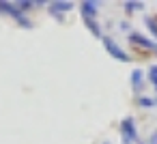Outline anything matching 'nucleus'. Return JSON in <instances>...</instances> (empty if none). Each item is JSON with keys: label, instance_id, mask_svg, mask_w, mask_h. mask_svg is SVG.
<instances>
[{"label": "nucleus", "instance_id": "obj_1", "mask_svg": "<svg viewBox=\"0 0 157 144\" xmlns=\"http://www.w3.org/2000/svg\"><path fill=\"white\" fill-rule=\"evenodd\" d=\"M101 41H103V45H105V50H108V54H110L112 58H116V60H121V63H127V60H129L127 52H123L110 37H101Z\"/></svg>", "mask_w": 157, "mask_h": 144}, {"label": "nucleus", "instance_id": "obj_11", "mask_svg": "<svg viewBox=\"0 0 157 144\" xmlns=\"http://www.w3.org/2000/svg\"><path fill=\"white\" fill-rule=\"evenodd\" d=\"M33 5H35V2H28V0H24V2H17V7H20L22 11H28V9H33Z\"/></svg>", "mask_w": 157, "mask_h": 144}, {"label": "nucleus", "instance_id": "obj_6", "mask_svg": "<svg viewBox=\"0 0 157 144\" xmlns=\"http://www.w3.org/2000/svg\"><path fill=\"white\" fill-rule=\"evenodd\" d=\"M73 5L71 2H50V11H58V13H63V11H69Z\"/></svg>", "mask_w": 157, "mask_h": 144}, {"label": "nucleus", "instance_id": "obj_12", "mask_svg": "<svg viewBox=\"0 0 157 144\" xmlns=\"http://www.w3.org/2000/svg\"><path fill=\"white\" fill-rule=\"evenodd\" d=\"M146 24H148V28H151V30H153V35H157V22H155V20H151V17H148V20H146Z\"/></svg>", "mask_w": 157, "mask_h": 144}, {"label": "nucleus", "instance_id": "obj_13", "mask_svg": "<svg viewBox=\"0 0 157 144\" xmlns=\"http://www.w3.org/2000/svg\"><path fill=\"white\" fill-rule=\"evenodd\" d=\"M140 105L148 108V105H153V99H148V97H140Z\"/></svg>", "mask_w": 157, "mask_h": 144}, {"label": "nucleus", "instance_id": "obj_4", "mask_svg": "<svg viewBox=\"0 0 157 144\" xmlns=\"http://www.w3.org/2000/svg\"><path fill=\"white\" fill-rule=\"evenodd\" d=\"M133 43H138L140 47H144V50H153L155 54H157V43H153V41H148V39H144L142 35H138V32H131V37H129Z\"/></svg>", "mask_w": 157, "mask_h": 144}, {"label": "nucleus", "instance_id": "obj_9", "mask_svg": "<svg viewBox=\"0 0 157 144\" xmlns=\"http://www.w3.org/2000/svg\"><path fill=\"white\" fill-rule=\"evenodd\" d=\"M125 9H127L129 13H133V11L142 9V2H125Z\"/></svg>", "mask_w": 157, "mask_h": 144}, {"label": "nucleus", "instance_id": "obj_2", "mask_svg": "<svg viewBox=\"0 0 157 144\" xmlns=\"http://www.w3.org/2000/svg\"><path fill=\"white\" fill-rule=\"evenodd\" d=\"M0 13H9V15H13V17H15V20H17L22 26H26V28L30 26V22H28V20H26V17L20 13L17 5H11V2H5V0H0Z\"/></svg>", "mask_w": 157, "mask_h": 144}, {"label": "nucleus", "instance_id": "obj_14", "mask_svg": "<svg viewBox=\"0 0 157 144\" xmlns=\"http://www.w3.org/2000/svg\"><path fill=\"white\" fill-rule=\"evenodd\" d=\"M105 144H108V142H105Z\"/></svg>", "mask_w": 157, "mask_h": 144}, {"label": "nucleus", "instance_id": "obj_3", "mask_svg": "<svg viewBox=\"0 0 157 144\" xmlns=\"http://www.w3.org/2000/svg\"><path fill=\"white\" fill-rule=\"evenodd\" d=\"M121 127H123V138H125V142H127V144H131V142H136V140H138V131H136V125H133V120H131V118H125Z\"/></svg>", "mask_w": 157, "mask_h": 144}, {"label": "nucleus", "instance_id": "obj_8", "mask_svg": "<svg viewBox=\"0 0 157 144\" xmlns=\"http://www.w3.org/2000/svg\"><path fill=\"white\" fill-rule=\"evenodd\" d=\"M131 84H133L136 88H140V84H142V71H140V69H136V71L131 73Z\"/></svg>", "mask_w": 157, "mask_h": 144}, {"label": "nucleus", "instance_id": "obj_5", "mask_svg": "<svg viewBox=\"0 0 157 144\" xmlns=\"http://www.w3.org/2000/svg\"><path fill=\"white\" fill-rule=\"evenodd\" d=\"M97 9H99V5L93 2V0H84V2H82V15L88 17V20H93L97 15Z\"/></svg>", "mask_w": 157, "mask_h": 144}, {"label": "nucleus", "instance_id": "obj_7", "mask_svg": "<svg viewBox=\"0 0 157 144\" xmlns=\"http://www.w3.org/2000/svg\"><path fill=\"white\" fill-rule=\"evenodd\" d=\"M84 24L88 26V30H90L95 37H101V30H99V26H97V22H95V20H88V17H84Z\"/></svg>", "mask_w": 157, "mask_h": 144}, {"label": "nucleus", "instance_id": "obj_10", "mask_svg": "<svg viewBox=\"0 0 157 144\" xmlns=\"http://www.w3.org/2000/svg\"><path fill=\"white\" fill-rule=\"evenodd\" d=\"M148 75H151V82L157 86V65H153L151 67V71H148Z\"/></svg>", "mask_w": 157, "mask_h": 144}]
</instances>
